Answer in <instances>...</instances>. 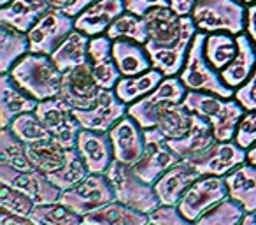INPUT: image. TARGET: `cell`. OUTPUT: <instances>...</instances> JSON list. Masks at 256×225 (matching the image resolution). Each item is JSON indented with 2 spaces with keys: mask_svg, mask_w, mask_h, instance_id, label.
<instances>
[{
  "mask_svg": "<svg viewBox=\"0 0 256 225\" xmlns=\"http://www.w3.org/2000/svg\"><path fill=\"white\" fill-rule=\"evenodd\" d=\"M9 74L26 93H30L37 100L60 95L64 72L54 65L50 55L30 51L9 71Z\"/></svg>",
  "mask_w": 256,
  "mask_h": 225,
  "instance_id": "6da1fadb",
  "label": "cell"
},
{
  "mask_svg": "<svg viewBox=\"0 0 256 225\" xmlns=\"http://www.w3.org/2000/svg\"><path fill=\"white\" fill-rule=\"evenodd\" d=\"M206 32H196L193 37L192 46L188 50L184 67L179 72V79L188 90L193 92H209L216 93L224 99H232L235 95V90L230 88L223 81L221 74L207 62L206 53H204V43H206Z\"/></svg>",
  "mask_w": 256,
  "mask_h": 225,
  "instance_id": "7a4b0ae2",
  "label": "cell"
},
{
  "mask_svg": "<svg viewBox=\"0 0 256 225\" xmlns=\"http://www.w3.org/2000/svg\"><path fill=\"white\" fill-rule=\"evenodd\" d=\"M200 32H226L232 36L246 32L248 8L242 0H200L192 13Z\"/></svg>",
  "mask_w": 256,
  "mask_h": 225,
  "instance_id": "3957f363",
  "label": "cell"
},
{
  "mask_svg": "<svg viewBox=\"0 0 256 225\" xmlns=\"http://www.w3.org/2000/svg\"><path fill=\"white\" fill-rule=\"evenodd\" d=\"M106 174L112 183L116 200L120 202L148 214H151L158 206H162L160 199L154 192V185L137 176L132 165H124L114 160Z\"/></svg>",
  "mask_w": 256,
  "mask_h": 225,
  "instance_id": "277c9868",
  "label": "cell"
},
{
  "mask_svg": "<svg viewBox=\"0 0 256 225\" xmlns=\"http://www.w3.org/2000/svg\"><path fill=\"white\" fill-rule=\"evenodd\" d=\"M37 116L44 123L50 136L64 148H76L78 136L81 132V123L78 122L74 115V109L65 102L62 97L39 100L36 107Z\"/></svg>",
  "mask_w": 256,
  "mask_h": 225,
  "instance_id": "5b68a950",
  "label": "cell"
},
{
  "mask_svg": "<svg viewBox=\"0 0 256 225\" xmlns=\"http://www.w3.org/2000/svg\"><path fill=\"white\" fill-rule=\"evenodd\" d=\"M151 43L172 46L186 37H195L198 29L192 16H179L170 8H154L144 15Z\"/></svg>",
  "mask_w": 256,
  "mask_h": 225,
  "instance_id": "8992f818",
  "label": "cell"
},
{
  "mask_svg": "<svg viewBox=\"0 0 256 225\" xmlns=\"http://www.w3.org/2000/svg\"><path fill=\"white\" fill-rule=\"evenodd\" d=\"M60 200L84 216V214L116 200V193H114L112 183L107 178V174L90 172L81 183L68 190H64Z\"/></svg>",
  "mask_w": 256,
  "mask_h": 225,
  "instance_id": "52a82bcc",
  "label": "cell"
},
{
  "mask_svg": "<svg viewBox=\"0 0 256 225\" xmlns=\"http://www.w3.org/2000/svg\"><path fill=\"white\" fill-rule=\"evenodd\" d=\"M179 160L182 158L172 150L170 143L162 134V130L151 127V129H146V148H144L142 157L132 165V169L144 181L154 185V181Z\"/></svg>",
  "mask_w": 256,
  "mask_h": 225,
  "instance_id": "ba28073f",
  "label": "cell"
},
{
  "mask_svg": "<svg viewBox=\"0 0 256 225\" xmlns=\"http://www.w3.org/2000/svg\"><path fill=\"white\" fill-rule=\"evenodd\" d=\"M188 88L182 85L179 76H170L164 78V81L144 99L128 106V115L136 118L142 129H151L156 127L158 111L165 104H179L184 100Z\"/></svg>",
  "mask_w": 256,
  "mask_h": 225,
  "instance_id": "9c48e42d",
  "label": "cell"
},
{
  "mask_svg": "<svg viewBox=\"0 0 256 225\" xmlns=\"http://www.w3.org/2000/svg\"><path fill=\"white\" fill-rule=\"evenodd\" d=\"M72 30H76V18L60 9H48L28 32L30 51L51 57Z\"/></svg>",
  "mask_w": 256,
  "mask_h": 225,
  "instance_id": "30bf717a",
  "label": "cell"
},
{
  "mask_svg": "<svg viewBox=\"0 0 256 225\" xmlns=\"http://www.w3.org/2000/svg\"><path fill=\"white\" fill-rule=\"evenodd\" d=\"M228 197L226 181L221 176H200L179 200L178 209L186 218L196 221L207 209Z\"/></svg>",
  "mask_w": 256,
  "mask_h": 225,
  "instance_id": "8fae6325",
  "label": "cell"
},
{
  "mask_svg": "<svg viewBox=\"0 0 256 225\" xmlns=\"http://www.w3.org/2000/svg\"><path fill=\"white\" fill-rule=\"evenodd\" d=\"M186 160L192 162L200 174L224 178L238 165L248 162V150L240 148L235 141H216L202 153Z\"/></svg>",
  "mask_w": 256,
  "mask_h": 225,
  "instance_id": "7c38bea8",
  "label": "cell"
},
{
  "mask_svg": "<svg viewBox=\"0 0 256 225\" xmlns=\"http://www.w3.org/2000/svg\"><path fill=\"white\" fill-rule=\"evenodd\" d=\"M0 183L22 190L32 197L37 204L56 202L62 197V190L48 178V174L37 169L23 171V169H16L0 162Z\"/></svg>",
  "mask_w": 256,
  "mask_h": 225,
  "instance_id": "4fadbf2b",
  "label": "cell"
},
{
  "mask_svg": "<svg viewBox=\"0 0 256 225\" xmlns=\"http://www.w3.org/2000/svg\"><path fill=\"white\" fill-rule=\"evenodd\" d=\"M102 90L104 88H100L93 76L90 64H84L64 72L58 97H62L72 109H90L95 106Z\"/></svg>",
  "mask_w": 256,
  "mask_h": 225,
  "instance_id": "5bb4252c",
  "label": "cell"
},
{
  "mask_svg": "<svg viewBox=\"0 0 256 225\" xmlns=\"http://www.w3.org/2000/svg\"><path fill=\"white\" fill-rule=\"evenodd\" d=\"M128 113V106L116 95L114 90H102L95 106L90 109H74V115L82 129L109 132Z\"/></svg>",
  "mask_w": 256,
  "mask_h": 225,
  "instance_id": "9a60e30c",
  "label": "cell"
},
{
  "mask_svg": "<svg viewBox=\"0 0 256 225\" xmlns=\"http://www.w3.org/2000/svg\"><path fill=\"white\" fill-rule=\"evenodd\" d=\"M109 137L112 143L114 160L134 165L142 157L146 148V129H142L128 113L109 130Z\"/></svg>",
  "mask_w": 256,
  "mask_h": 225,
  "instance_id": "2e32d148",
  "label": "cell"
},
{
  "mask_svg": "<svg viewBox=\"0 0 256 225\" xmlns=\"http://www.w3.org/2000/svg\"><path fill=\"white\" fill-rule=\"evenodd\" d=\"M76 151L82 158L86 169L95 174H106L114 162L112 143L109 132L81 129L76 143Z\"/></svg>",
  "mask_w": 256,
  "mask_h": 225,
  "instance_id": "e0dca14e",
  "label": "cell"
},
{
  "mask_svg": "<svg viewBox=\"0 0 256 225\" xmlns=\"http://www.w3.org/2000/svg\"><path fill=\"white\" fill-rule=\"evenodd\" d=\"M200 172L190 160H179L154 181V192L165 206H178L186 190L200 178Z\"/></svg>",
  "mask_w": 256,
  "mask_h": 225,
  "instance_id": "ac0fdd59",
  "label": "cell"
},
{
  "mask_svg": "<svg viewBox=\"0 0 256 225\" xmlns=\"http://www.w3.org/2000/svg\"><path fill=\"white\" fill-rule=\"evenodd\" d=\"M88 64L100 88L114 90V86L121 79V72L118 69L116 62H114L112 39L110 37L102 34V36H95L90 39Z\"/></svg>",
  "mask_w": 256,
  "mask_h": 225,
  "instance_id": "d6986e66",
  "label": "cell"
},
{
  "mask_svg": "<svg viewBox=\"0 0 256 225\" xmlns=\"http://www.w3.org/2000/svg\"><path fill=\"white\" fill-rule=\"evenodd\" d=\"M39 100L26 93L9 72L0 74V129H6L16 116L36 111Z\"/></svg>",
  "mask_w": 256,
  "mask_h": 225,
  "instance_id": "ffe728a7",
  "label": "cell"
},
{
  "mask_svg": "<svg viewBox=\"0 0 256 225\" xmlns=\"http://www.w3.org/2000/svg\"><path fill=\"white\" fill-rule=\"evenodd\" d=\"M124 11L123 0H96L76 16V29L90 37L102 36Z\"/></svg>",
  "mask_w": 256,
  "mask_h": 225,
  "instance_id": "44dd1931",
  "label": "cell"
},
{
  "mask_svg": "<svg viewBox=\"0 0 256 225\" xmlns=\"http://www.w3.org/2000/svg\"><path fill=\"white\" fill-rule=\"evenodd\" d=\"M48 9L51 8L46 0H12L0 8V25L28 34Z\"/></svg>",
  "mask_w": 256,
  "mask_h": 225,
  "instance_id": "7402d4cb",
  "label": "cell"
},
{
  "mask_svg": "<svg viewBox=\"0 0 256 225\" xmlns=\"http://www.w3.org/2000/svg\"><path fill=\"white\" fill-rule=\"evenodd\" d=\"M237 44L238 51L235 55V58L232 60V64L228 67H224L220 72L223 81L234 90L244 85L256 69V46L251 37L244 32L238 34Z\"/></svg>",
  "mask_w": 256,
  "mask_h": 225,
  "instance_id": "603a6c76",
  "label": "cell"
},
{
  "mask_svg": "<svg viewBox=\"0 0 256 225\" xmlns=\"http://www.w3.org/2000/svg\"><path fill=\"white\" fill-rule=\"evenodd\" d=\"M112 57L121 72V78L142 74V72L153 69L150 53L146 50V44L136 43V41H130V39L112 41Z\"/></svg>",
  "mask_w": 256,
  "mask_h": 225,
  "instance_id": "cb8c5ba5",
  "label": "cell"
},
{
  "mask_svg": "<svg viewBox=\"0 0 256 225\" xmlns=\"http://www.w3.org/2000/svg\"><path fill=\"white\" fill-rule=\"evenodd\" d=\"M228 197L238 202L246 213H256V165L244 162L224 176Z\"/></svg>",
  "mask_w": 256,
  "mask_h": 225,
  "instance_id": "d4e9b609",
  "label": "cell"
},
{
  "mask_svg": "<svg viewBox=\"0 0 256 225\" xmlns=\"http://www.w3.org/2000/svg\"><path fill=\"white\" fill-rule=\"evenodd\" d=\"M193 37H186L181 43L172 44V46H160L151 41L146 43V50L150 53L151 64L153 69H158L165 78L170 76H179V72L184 67L186 57H188V50L192 46Z\"/></svg>",
  "mask_w": 256,
  "mask_h": 225,
  "instance_id": "484cf974",
  "label": "cell"
},
{
  "mask_svg": "<svg viewBox=\"0 0 256 225\" xmlns=\"http://www.w3.org/2000/svg\"><path fill=\"white\" fill-rule=\"evenodd\" d=\"M150 214L126 206L120 200L106 204L92 213L84 214V223L88 225H148Z\"/></svg>",
  "mask_w": 256,
  "mask_h": 225,
  "instance_id": "4316f807",
  "label": "cell"
},
{
  "mask_svg": "<svg viewBox=\"0 0 256 225\" xmlns=\"http://www.w3.org/2000/svg\"><path fill=\"white\" fill-rule=\"evenodd\" d=\"M172 150L184 160V158H192L195 155L202 153L209 146L216 143V137L212 134V127L206 118L195 115L193 125L186 136L179 137V139H168Z\"/></svg>",
  "mask_w": 256,
  "mask_h": 225,
  "instance_id": "83f0119b",
  "label": "cell"
},
{
  "mask_svg": "<svg viewBox=\"0 0 256 225\" xmlns=\"http://www.w3.org/2000/svg\"><path fill=\"white\" fill-rule=\"evenodd\" d=\"M68 151H70L68 148H64L53 137L26 144L30 164L34 165V169L44 172V174H51V172L64 167V164L68 158Z\"/></svg>",
  "mask_w": 256,
  "mask_h": 225,
  "instance_id": "f1b7e54d",
  "label": "cell"
},
{
  "mask_svg": "<svg viewBox=\"0 0 256 225\" xmlns=\"http://www.w3.org/2000/svg\"><path fill=\"white\" fill-rule=\"evenodd\" d=\"M90 39H92V37L79 32L78 29L72 30L64 39V43L51 53V60L54 62V65H56L62 72L88 64Z\"/></svg>",
  "mask_w": 256,
  "mask_h": 225,
  "instance_id": "f546056e",
  "label": "cell"
},
{
  "mask_svg": "<svg viewBox=\"0 0 256 225\" xmlns=\"http://www.w3.org/2000/svg\"><path fill=\"white\" fill-rule=\"evenodd\" d=\"M165 76L162 74L158 69H150V71L142 72L137 76H128V78H121L118 81V85L114 86L116 95L123 100L126 106L137 102V100L144 99L146 95H150L162 81Z\"/></svg>",
  "mask_w": 256,
  "mask_h": 225,
  "instance_id": "4dcf8cb0",
  "label": "cell"
},
{
  "mask_svg": "<svg viewBox=\"0 0 256 225\" xmlns=\"http://www.w3.org/2000/svg\"><path fill=\"white\" fill-rule=\"evenodd\" d=\"M195 120V113L188 111L184 104H165L158 111L156 129L162 130L167 139H179L190 132Z\"/></svg>",
  "mask_w": 256,
  "mask_h": 225,
  "instance_id": "1f68e13d",
  "label": "cell"
},
{
  "mask_svg": "<svg viewBox=\"0 0 256 225\" xmlns=\"http://www.w3.org/2000/svg\"><path fill=\"white\" fill-rule=\"evenodd\" d=\"M30 53L28 34L0 25V74L9 72L25 55Z\"/></svg>",
  "mask_w": 256,
  "mask_h": 225,
  "instance_id": "d6a6232c",
  "label": "cell"
},
{
  "mask_svg": "<svg viewBox=\"0 0 256 225\" xmlns=\"http://www.w3.org/2000/svg\"><path fill=\"white\" fill-rule=\"evenodd\" d=\"M238 51L237 36H232L226 32H214L207 34L206 43H204V53L206 58L218 72L232 64Z\"/></svg>",
  "mask_w": 256,
  "mask_h": 225,
  "instance_id": "836d02e7",
  "label": "cell"
},
{
  "mask_svg": "<svg viewBox=\"0 0 256 225\" xmlns=\"http://www.w3.org/2000/svg\"><path fill=\"white\" fill-rule=\"evenodd\" d=\"M30 218L37 221L39 225H82L84 216L68 207L62 200L48 204H37L34 207Z\"/></svg>",
  "mask_w": 256,
  "mask_h": 225,
  "instance_id": "e575fe53",
  "label": "cell"
},
{
  "mask_svg": "<svg viewBox=\"0 0 256 225\" xmlns=\"http://www.w3.org/2000/svg\"><path fill=\"white\" fill-rule=\"evenodd\" d=\"M0 162L16 169H23V171L34 169L28 160V153H26V143H23L12 132L11 127L0 129Z\"/></svg>",
  "mask_w": 256,
  "mask_h": 225,
  "instance_id": "d590c367",
  "label": "cell"
},
{
  "mask_svg": "<svg viewBox=\"0 0 256 225\" xmlns=\"http://www.w3.org/2000/svg\"><path fill=\"white\" fill-rule=\"evenodd\" d=\"M107 37H110L112 41L116 39H130L136 43L146 44L150 36H148V27L142 16H137L134 13L124 11L123 15H120L112 22V25L109 27V30L106 32Z\"/></svg>",
  "mask_w": 256,
  "mask_h": 225,
  "instance_id": "8d00e7d4",
  "label": "cell"
},
{
  "mask_svg": "<svg viewBox=\"0 0 256 225\" xmlns=\"http://www.w3.org/2000/svg\"><path fill=\"white\" fill-rule=\"evenodd\" d=\"M244 113H246V109L242 107V104L238 102L235 97L226 99V104H224L223 111L210 122L212 134H214V137H216V141H234L238 122H240V118L244 116Z\"/></svg>",
  "mask_w": 256,
  "mask_h": 225,
  "instance_id": "74e56055",
  "label": "cell"
},
{
  "mask_svg": "<svg viewBox=\"0 0 256 225\" xmlns=\"http://www.w3.org/2000/svg\"><path fill=\"white\" fill-rule=\"evenodd\" d=\"M184 107L195 115L206 118L207 122H212L221 111H223L224 104H226V99L224 97H220L216 93H209V92H193V90H188L184 100H182Z\"/></svg>",
  "mask_w": 256,
  "mask_h": 225,
  "instance_id": "f35d334b",
  "label": "cell"
},
{
  "mask_svg": "<svg viewBox=\"0 0 256 225\" xmlns=\"http://www.w3.org/2000/svg\"><path fill=\"white\" fill-rule=\"evenodd\" d=\"M246 214V209L234 199L226 197L216 206L207 209L196 220V225H238Z\"/></svg>",
  "mask_w": 256,
  "mask_h": 225,
  "instance_id": "ab89813d",
  "label": "cell"
},
{
  "mask_svg": "<svg viewBox=\"0 0 256 225\" xmlns=\"http://www.w3.org/2000/svg\"><path fill=\"white\" fill-rule=\"evenodd\" d=\"M88 174H90V171L86 169L82 158L79 157L76 148H72V150L68 151V158L64 164V167L51 172V174H48V178L64 192V190H68L78 185V183H81Z\"/></svg>",
  "mask_w": 256,
  "mask_h": 225,
  "instance_id": "60d3db41",
  "label": "cell"
},
{
  "mask_svg": "<svg viewBox=\"0 0 256 225\" xmlns=\"http://www.w3.org/2000/svg\"><path fill=\"white\" fill-rule=\"evenodd\" d=\"M37 202L30 195L9 185H0V211L18 216H30Z\"/></svg>",
  "mask_w": 256,
  "mask_h": 225,
  "instance_id": "b9f144b4",
  "label": "cell"
},
{
  "mask_svg": "<svg viewBox=\"0 0 256 225\" xmlns=\"http://www.w3.org/2000/svg\"><path fill=\"white\" fill-rule=\"evenodd\" d=\"M9 127H11L12 132L26 144L51 137L50 132L46 130V127H44V123L40 122V118L37 116L36 111H30V113H23V115L16 116Z\"/></svg>",
  "mask_w": 256,
  "mask_h": 225,
  "instance_id": "7bdbcfd3",
  "label": "cell"
},
{
  "mask_svg": "<svg viewBox=\"0 0 256 225\" xmlns=\"http://www.w3.org/2000/svg\"><path fill=\"white\" fill-rule=\"evenodd\" d=\"M234 141L244 150H249V148L256 144V109L244 113V116L238 122Z\"/></svg>",
  "mask_w": 256,
  "mask_h": 225,
  "instance_id": "ee69618b",
  "label": "cell"
},
{
  "mask_svg": "<svg viewBox=\"0 0 256 225\" xmlns=\"http://www.w3.org/2000/svg\"><path fill=\"white\" fill-rule=\"evenodd\" d=\"M150 220L156 225H196V221L186 218L178 206H158L153 213L150 214Z\"/></svg>",
  "mask_w": 256,
  "mask_h": 225,
  "instance_id": "f6af8a7d",
  "label": "cell"
},
{
  "mask_svg": "<svg viewBox=\"0 0 256 225\" xmlns=\"http://www.w3.org/2000/svg\"><path fill=\"white\" fill-rule=\"evenodd\" d=\"M234 97L242 104V107H244L246 111L256 109V69L251 74V78H249L244 85L235 88Z\"/></svg>",
  "mask_w": 256,
  "mask_h": 225,
  "instance_id": "bcb514c9",
  "label": "cell"
},
{
  "mask_svg": "<svg viewBox=\"0 0 256 225\" xmlns=\"http://www.w3.org/2000/svg\"><path fill=\"white\" fill-rule=\"evenodd\" d=\"M123 2L128 13H134L142 18L148 11L154 8H170V0H123Z\"/></svg>",
  "mask_w": 256,
  "mask_h": 225,
  "instance_id": "7dc6e473",
  "label": "cell"
},
{
  "mask_svg": "<svg viewBox=\"0 0 256 225\" xmlns=\"http://www.w3.org/2000/svg\"><path fill=\"white\" fill-rule=\"evenodd\" d=\"M198 2L200 0H170V9L179 16H192Z\"/></svg>",
  "mask_w": 256,
  "mask_h": 225,
  "instance_id": "c3c4849f",
  "label": "cell"
},
{
  "mask_svg": "<svg viewBox=\"0 0 256 225\" xmlns=\"http://www.w3.org/2000/svg\"><path fill=\"white\" fill-rule=\"evenodd\" d=\"M0 225H39L30 216H18V214L0 211Z\"/></svg>",
  "mask_w": 256,
  "mask_h": 225,
  "instance_id": "681fc988",
  "label": "cell"
},
{
  "mask_svg": "<svg viewBox=\"0 0 256 225\" xmlns=\"http://www.w3.org/2000/svg\"><path fill=\"white\" fill-rule=\"evenodd\" d=\"M246 34L252 39L256 46V2L248 6V22H246Z\"/></svg>",
  "mask_w": 256,
  "mask_h": 225,
  "instance_id": "f907efd6",
  "label": "cell"
},
{
  "mask_svg": "<svg viewBox=\"0 0 256 225\" xmlns=\"http://www.w3.org/2000/svg\"><path fill=\"white\" fill-rule=\"evenodd\" d=\"M48 4H50L51 9H60V11L67 13L72 9V6L76 4V0H46Z\"/></svg>",
  "mask_w": 256,
  "mask_h": 225,
  "instance_id": "816d5d0a",
  "label": "cell"
},
{
  "mask_svg": "<svg viewBox=\"0 0 256 225\" xmlns=\"http://www.w3.org/2000/svg\"><path fill=\"white\" fill-rule=\"evenodd\" d=\"M93 2H96V0H76V4L72 6V9L68 11V15H70L72 18H76V16H78L82 9H86L88 6H92Z\"/></svg>",
  "mask_w": 256,
  "mask_h": 225,
  "instance_id": "f5cc1de1",
  "label": "cell"
},
{
  "mask_svg": "<svg viewBox=\"0 0 256 225\" xmlns=\"http://www.w3.org/2000/svg\"><path fill=\"white\" fill-rule=\"evenodd\" d=\"M238 225H256V213H246Z\"/></svg>",
  "mask_w": 256,
  "mask_h": 225,
  "instance_id": "db71d44e",
  "label": "cell"
},
{
  "mask_svg": "<svg viewBox=\"0 0 256 225\" xmlns=\"http://www.w3.org/2000/svg\"><path fill=\"white\" fill-rule=\"evenodd\" d=\"M248 162L252 165H256V144L248 150Z\"/></svg>",
  "mask_w": 256,
  "mask_h": 225,
  "instance_id": "11a10c76",
  "label": "cell"
},
{
  "mask_svg": "<svg viewBox=\"0 0 256 225\" xmlns=\"http://www.w3.org/2000/svg\"><path fill=\"white\" fill-rule=\"evenodd\" d=\"M12 0H0V8H4V6H8V4H11Z\"/></svg>",
  "mask_w": 256,
  "mask_h": 225,
  "instance_id": "9f6ffc18",
  "label": "cell"
},
{
  "mask_svg": "<svg viewBox=\"0 0 256 225\" xmlns=\"http://www.w3.org/2000/svg\"><path fill=\"white\" fill-rule=\"evenodd\" d=\"M242 2H244V4H254V2H256V0H242Z\"/></svg>",
  "mask_w": 256,
  "mask_h": 225,
  "instance_id": "6f0895ef",
  "label": "cell"
},
{
  "mask_svg": "<svg viewBox=\"0 0 256 225\" xmlns=\"http://www.w3.org/2000/svg\"><path fill=\"white\" fill-rule=\"evenodd\" d=\"M148 225H156V223H153V221H150V223H148Z\"/></svg>",
  "mask_w": 256,
  "mask_h": 225,
  "instance_id": "680465c9",
  "label": "cell"
},
{
  "mask_svg": "<svg viewBox=\"0 0 256 225\" xmlns=\"http://www.w3.org/2000/svg\"><path fill=\"white\" fill-rule=\"evenodd\" d=\"M82 225H88V223H82Z\"/></svg>",
  "mask_w": 256,
  "mask_h": 225,
  "instance_id": "91938a15",
  "label": "cell"
}]
</instances>
